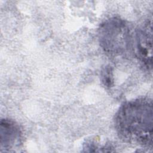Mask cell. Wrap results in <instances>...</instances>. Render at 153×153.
Wrapping results in <instances>:
<instances>
[{"label":"cell","instance_id":"6da1fadb","mask_svg":"<svg viewBox=\"0 0 153 153\" xmlns=\"http://www.w3.org/2000/svg\"><path fill=\"white\" fill-rule=\"evenodd\" d=\"M153 108L148 98H138L121 105L114 118L119 136L125 142L152 148Z\"/></svg>","mask_w":153,"mask_h":153},{"label":"cell","instance_id":"7a4b0ae2","mask_svg":"<svg viewBox=\"0 0 153 153\" xmlns=\"http://www.w3.org/2000/svg\"><path fill=\"white\" fill-rule=\"evenodd\" d=\"M98 37L102 50L110 56H121L131 48L130 29L120 18L112 17L103 22L99 28Z\"/></svg>","mask_w":153,"mask_h":153},{"label":"cell","instance_id":"3957f363","mask_svg":"<svg viewBox=\"0 0 153 153\" xmlns=\"http://www.w3.org/2000/svg\"><path fill=\"white\" fill-rule=\"evenodd\" d=\"M152 22L147 21L136 33L135 45L137 57L148 69H152Z\"/></svg>","mask_w":153,"mask_h":153},{"label":"cell","instance_id":"277c9868","mask_svg":"<svg viewBox=\"0 0 153 153\" xmlns=\"http://www.w3.org/2000/svg\"><path fill=\"white\" fill-rule=\"evenodd\" d=\"M1 150L10 151L22 143L23 133L19 125L10 119L1 120L0 123Z\"/></svg>","mask_w":153,"mask_h":153},{"label":"cell","instance_id":"5b68a950","mask_svg":"<svg viewBox=\"0 0 153 153\" xmlns=\"http://www.w3.org/2000/svg\"><path fill=\"white\" fill-rule=\"evenodd\" d=\"M102 81L104 84L108 87H111L112 83V74L111 68L107 67L103 71L102 74Z\"/></svg>","mask_w":153,"mask_h":153}]
</instances>
